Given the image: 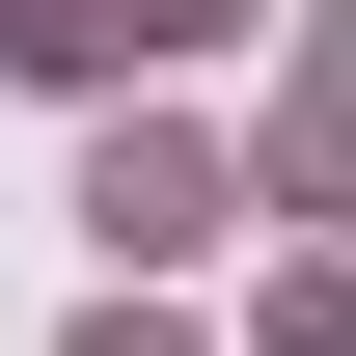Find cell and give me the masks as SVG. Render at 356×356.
Returning a JSON list of instances; mask_svg holds the SVG:
<instances>
[{"label":"cell","mask_w":356,"mask_h":356,"mask_svg":"<svg viewBox=\"0 0 356 356\" xmlns=\"http://www.w3.org/2000/svg\"><path fill=\"white\" fill-rule=\"evenodd\" d=\"M83 220H110V247H220V165H192V137H110Z\"/></svg>","instance_id":"cell-1"},{"label":"cell","mask_w":356,"mask_h":356,"mask_svg":"<svg viewBox=\"0 0 356 356\" xmlns=\"http://www.w3.org/2000/svg\"><path fill=\"white\" fill-rule=\"evenodd\" d=\"M83 28H110V83H137V55H192V28H247V0H83Z\"/></svg>","instance_id":"cell-2"},{"label":"cell","mask_w":356,"mask_h":356,"mask_svg":"<svg viewBox=\"0 0 356 356\" xmlns=\"http://www.w3.org/2000/svg\"><path fill=\"white\" fill-rule=\"evenodd\" d=\"M83 356H192V329H165V302H83Z\"/></svg>","instance_id":"cell-3"}]
</instances>
